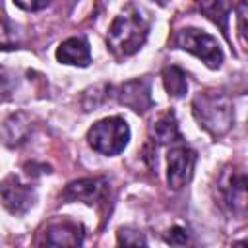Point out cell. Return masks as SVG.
<instances>
[{
    "label": "cell",
    "instance_id": "6da1fadb",
    "mask_svg": "<svg viewBox=\"0 0 248 248\" xmlns=\"http://www.w3.org/2000/svg\"><path fill=\"white\" fill-rule=\"evenodd\" d=\"M149 35V17L138 6L124 8L108 27L107 45L116 56H132Z\"/></svg>",
    "mask_w": 248,
    "mask_h": 248
},
{
    "label": "cell",
    "instance_id": "7a4b0ae2",
    "mask_svg": "<svg viewBox=\"0 0 248 248\" xmlns=\"http://www.w3.org/2000/svg\"><path fill=\"white\" fill-rule=\"evenodd\" d=\"M192 110L196 120L211 136H223L234 120L232 103L227 95L217 91H203L194 97Z\"/></svg>",
    "mask_w": 248,
    "mask_h": 248
},
{
    "label": "cell",
    "instance_id": "3957f363",
    "mask_svg": "<svg viewBox=\"0 0 248 248\" xmlns=\"http://www.w3.org/2000/svg\"><path fill=\"white\" fill-rule=\"evenodd\" d=\"M130 140V128L124 118L108 116L95 122L87 132L89 145L103 155H118Z\"/></svg>",
    "mask_w": 248,
    "mask_h": 248
},
{
    "label": "cell",
    "instance_id": "277c9868",
    "mask_svg": "<svg viewBox=\"0 0 248 248\" xmlns=\"http://www.w3.org/2000/svg\"><path fill=\"white\" fill-rule=\"evenodd\" d=\"M174 43H176L180 48H184V50L196 54V56H198L200 60H203L205 66H209V68H219L221 62H223V50H221L219 43H217L211 35H207V33H203V31H200V29H196V27L180 29V31L176 33Z\"/></svg>",
    "mask_w": 248,
    "mask_h": 248
},
{
    "label": "cell",
    "instance_id": "5b68a950",
    "mask_svg": "<svg viewBox=\"0 0 248 248\" xmlns=\"http://www.w3.org/2000/svg\"><path fill=\"white\" fill-rule=\"evenodd\" d=\"M196 165V151L190 149L188 145H176L169 151L167 157V180L169 186L174 190H180L186 186L192 178Z\"/></svg>",
    "mask_w": 248,
    "mask_h": 248
},
{
    "label": "cell",
    "instance_id": "8992f818",
    "mask_svg": "<svg viewBox=\"0 0 248 248\" xmlns=\"http://www.w3.org/2000/svg\"><path fill=\"white\" fill-rule=\"evenodd\" d=\"M0 200L4 203V207L14 213V215H23L35 200V194L31 190V186L19 182L17 176H8L2 184H0Z\"/></svg>",
    "mask_w": 248,
    "mask_h": 248
},
{
    "label": "cell",
    "instance_id": "52a82bcc",
    "mask_svg": "<svg viewBox=\"0 0 248 248\" xmlns=\"http://www.w3.org/2000/svg\"><path fill=\"white\" fill-rule=\"evenodd\" d=\"M219 190H221L225 205L232 213L242 215L246 209V178H244V174L240 170L227 169V172L221 176Z\"/></svg>",
    "mask_w": 248,
    "mask_h": 248
},
{
    "label": "cell",
    "instance_id": "ba28073f",
    "mask_svg": "<svg viewBox=\"0 0 248 248\" xmlns=\"http://www.w3.org/2000/svg\"><path fill=\"white\" fill-rule=\"evenodd\" d=\"M107 180L105 178H81V180H74L66 186V190L62 192V198L66 202H83L87 205L99 203L101 200H105L107 196Z\"/></svg>",
    "mask_w": 248,
    "mask_h": 248
},
{
    "label": "cell",
    "instance_id": "9c48e42d",
    "mask_svg": "<svg viewBox=\"0 0 248 248\" xmlns=\"http://www.w3.org/2000/svg\"><path fill=\"white\" fill-rule=\"evenodd\" d=\"M118 103L130 107L136 112H145L151 107V95H149V83L145 79H134L126 81L116 89Z\"/></svg>",
    "mask_w": 248,
    "mask_h": 248
},
{
    "label": "cell",
    "instance_id": "30bf717a",
    "mask_svg": "<svg viewBox=\"0 0 248 248\" xmlns=\"http://www.w3.org/2000/svg\"><path fill=\"white\" fill-rule=\"evenodd\" d=\"M83 242V227L78 223L62 221L54 223L45 232V244L48 246H79Z\"/></svg>",
    "mask_w": 248,
    "mask_h": 248
},
{
    "label": "cell",
    "instance_id": "8fae6325",
    "mask_svg": "<svg viewBox=\"0 0 248 248\" xmlns=\"http://www.w3.org/2000/svg\"><path fill=\"white\" fill-rule=\"evenodd\" d=\"M56 58L64 64L70 66H89L91 62V50H89V43L83 37H72L66 39L64 43H60V46L56 48Z\"/></svg>",
    "mask_w": 248,
    "mask_h": 248
},
{
    "label": "cell",
    "instance_id": "7c38bea8",
    "mask_svg": "<svg viewBox=\"0 0 248 248\" xmlns=\"http://www.w3.org/2000/svg\"><path fill=\"white\" fill-rule=\"evenodd\" d=\"M29 130H31L29 120H27L23 114H14V116H10V118L4 122L0 136H2V141H4L6 145L16 147V145H19V143H23V141L27 140Z\"/></svg>",
    "mask_w": 248,
    "mask_h": 248
},
{
    "label": "cell",
    "instance_id": "4fadbf2b",
    "mask_svg": "<svg viewBox=\"0 0 248 248\" xmlns=\"http://www.w3.org/2000/svg\"><path fill=\"white\" fill-rule=\"evenodd\" d=\"M198 6L209 21L219 25L223 35L229 33V12H231L229 0H198Z\"/></svg>",
    "mask_w": 248,
    "mask_h": 248
},
{
    "label": "cell",
    "instance_id": "5bb4252c",
    "mask_svg": "<svg viewBox=\"0 0 248 248\" xmlns=\"http://www.w3.org/2000/svg\"><path fill=\"white\" fill-rule=\"evenodd\" d=\"M153 136L159 143H174V141H180L182 136H180V130H178V124H176V118L172 112H167L163 114L155 126H153Z\"/></svg>",
    "mask_w": 248,
    "mask_h": 248
},
{
    "label": "cell",
    "instance_id": "9a60e30c",
    "mask_svg": "<svg viewBox=\"0 0 248 248\" xmlns=\"http://www.w3.org/2000/svg\"><path fill=\"white\" fill-rule=\"evenodd\" d=\"M163 83H165V89L170 97L178 99V97L186 95L188 79H186V74L178 66H167L163 70Z\"/></svg>",
    "mask_w": 248,
    "mask_h": 248
},
{
    "label": "cell",
    "instance_id": "2e32d148",
    "mask_svg": "<svg viewBox=\"0 0 248 248\" xmlns=\"http://www.w3.org/2000/svg\"><path fill=\"white\" fill-rule=\"evenodd\" d=\"M118 244H124V246H140V244H147V240H145L143 234L138 232V231L120 229V231H118Z\"/></svg>",
    "mask_w": 248,
    "mask_h": 248
},
{
    "label": "cell",
    "instance_id": "e0dca14e",
    "mask_svg": "<svg viewBox=\"0 0 248 248\" xmlns=\"http://www.w3.org/2000/svg\"><path fill=\"white\" fill-rule=\"evenodd\" d=\"M14 46H16V33L0 17V48H14Z\"/></svg>",
    "mask_w": 248,
    "mask_h": 248
},
{
    "label": "cell",
    "instance_id": "ac0fdd59",
    "mask_svg": "<svg viewBox=\"0 0 248 248\" xmlns=\"http://www.w3.org/2000/svg\"><path fill=\"white\" fill-rule=\"evenodd\" d=\"M165 240L169 242V244H186L188 242V232L182 229V227H172L170 231H169V234L165 236Z\"/></svg>",
    "mask_w": 248,
    "mask_h": 248
},
{
    "label": "cell",
    "instance_id": "d6986e66",
    "mask_svg": "<svg viewBox=\"0 0 248 248\" xmlns=\"http://www.w3.org/2000/svg\"><path fill=\"white\" fill-rule=\"evenodd\" d=\"M50 0H14V4L25 12H39L48 6Z\"/></svg>",
    "mask_w": 248,
    "mask_h": 248
},
{
    "label": "cell",
    "instance_id": "ffe728a7",
    "mask_svg": "<svg viewBox=\"0 0 248 248\" xmlns=\"http://www.w3.org/2000/svg\"><path fill=\"white\" fill-rule=\"evenodd\" d=\"M244 21H246V4L240 0L238 2V37H240L242 45H246V25H244Z\"/></svg>",
    "mask_w": 248,
    "mask_h": 248
},
{
    "label": "cell",
    "instance_id": "44dd1931",
    "mask_svg": "<svg viewBox=\"0 0 248 248\" xmlns=\"http://www.w3.org/2000/svg\"><path fill=\"white\" fill-rule=\"evenodd\" d=\"M151 2H157V4H161V6H165L169 0H151Z\"/></svg>",
    "mask_w": 248,
    "mask_h": 248
}]
</instances>
